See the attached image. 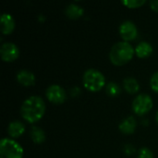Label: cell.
I'll return each instance as SVG.
<instances>
[{"label": "cell", "mask_w": 158, "mask_h": 158, "mask_svg": "<svg viewBox=\"0 0 158 158\" xmlns=\"http://www.w3.org/2000/svg\"><path fill=\"white\" fill-rule=\"evenodd\" d=\"M152 107H153L152 98L148 94H144L138 95L132 103L133 111L139 116L145 115L152 109Z\"/></svg>", "instance_id": "5"}, {"label": "cell", "mask_w": 158, "mask_h": 158, "mask_svg": "<svg viewBox=\"0 0 158 158\" xmlns=\"http://www.w3.org/2000/svg\"><path fill=\"white\" fill-rule=\"evenodd\" d=\"M138 158H154V154L148 148L143 147L140 149L139 154H138Z\"/></svg>", "instance_id": "19"}, {"label": "cell", "mask_w": 158, "mask_h": 158, "mask_svg": "<svg viewBox=\"0 0 158 158\" xmlns=\"http://www.w3.org/2000/svg\"><path fill=\"white\" fill-rule=\"evenodd\" d=\"M134 52L135 50L131 44L127 42H118L112 46L109 53V58L114 65L122 66L133 57Z\"/></svg>", "instance_id": "2"}, {"label": "cell", "mask_w": 158, "mask_h": 158, "mask_svg": "<svg viewBox=\"0 0 158 158\" xmlns=\"http://www.w3.org/2000/svg\"><path fill=\"white\" fill-rule=\"evenodd\" d=\"M0 55L3 61L12 62L19 57V51L18 46L13 43H5L0 47Z\"/></svg>", "instance_id": "7"}, {"label": "cell", "mask_w": 158, "mask_h": 158, "mask_svg": "<svg viewBox=\"0 0 158 158\" xmlns=\"http://www.w3.org/2000/svg\"><path fill=\"white\" fill-rule=\"evenodd\" d=\"M150 6L152 7L153 10L155 11H157L158 12V0H153V1H150Z\"/></svg>", "instance_id": "22"}, {"label": "cell", "mask_w": 158, "mask_h": 158, "mask_svg": "<svg viewBox=\"0 0 158 158\" xmlns=\"http://www.w3.org/2000/svg\"><path fill=\"white\" fill-rule=\"evenodd\" d=\"M23 149L15 141L4 138L0 143V158H22Z\"/></svg>", "instance_id": "4"}, {"label": "cell", "mask_w": 158, "mask_h": 158, "mask_svg": "<svg viewBox=\"0 0 158 158\" xmlns=\"http://www.w3.org/2000/svg\"><path fill=\"white\" fill-rule=\"evenodd\" d=\"M135 53L136 55L141 57L144 58L149 56L153 53V47L149 43L146 42H141L135 48Z\"/></svg>", "instance_id": "13"}, {"label": "cell", "mask_w": 158, "mask_h": 158, "mask_svg": "<svg viewBox=\"0 0 158 158\" xmlns=\"http://www.w3.org/2000/svg\"><path fill=\"white\" fill-rule=\"evenodd\" d=\"M150 85H151V88L153 89V91L158 93V71L155 72L152 75L151 80H150Z\"/></svg>", "instance_id": "20"}, {"label": "cell", "mask_w": 158, "mask_h": 158, "mask_svg": "<svg viewBox=\"0 0 158 158\" xmlns=\"http://www.w3.org/2000/svg\"><path fill=\"white\" fill-rule=\"evenodd\" d=\"M145 2V0H123L122 4L130 8H136L144 5Z\"/></svg>", "instance_id": "18"}, {"label": "cell", "mask_w": 158, "mask_h": 158, "mask_svg": "<svg viewBox=\"0 0 158 158\" xmlns=\"http://www.w3.org/2000/svg\"><path fill=\"white\" fill-rule=\"evenodd\" d=\"M1 32L4 34H9L13 31L15 28V20L9 14H3L0 18Z\"/></svg>", "instance_id": "9"}, {"label": "cell", "mask_w": 158, "mask_h": 158, "mask_svg": "<svg viewBox=\"0 0 158 158\" xmlns=\"http://www.w3.org/2000/svg\"><path fill=\"white\" fill-rule=\"evenodd\" d=\"M31 137L35 143H42L45 140L44 131L37 127H32L31 131Z\"/></svg>", "instance_id": "16"}, {"label": "cell", "mask_w": 158, "mask_h": 158, "mask_svg": "<svg viewBox=\"0 0 158 158\" xmlns=\"http://www.w3.org/2000/svg\"><path fill=\"white\" fill-rule=\"evenodd\" d=\"M45 112V104L39 96H31L26 99L20 108L22 118L30 122L34 123L40 120Z\"/></svg>", "instance_id": "1"}, {"label": "cell", "mask_w": 158, "mask_h": 158, "mask_svg": "<svg viewBox=\"0 0 158 158\" xmlns=\"http://www.w3.org/2000/svg\"><path fill=\"white\" fill-rule=\"evenodd\" d=\"M18 81L24 86H31L35 83V77L32 72L29 70H20L17 74Z\"/></svg>", "instance_id": "10"}, {"label": "cell", "mask_w": 158, "mask_h": 158, "mask_svg": "<svg viewBox=\"0 0 158 158\" xmlns=\"http://www.w3.org/2000/svg\"><path fill=\"white\" fill-rule=\"evenodd\" d=\"M83 85L91 92L100 91L106 82L105 76L97 69H87L83 74Z\"/></svg>", "instance_id": "3"}, {"label": "cell", "mask_w": 158, "mask_h": 158, "mask_svg": "<svg viewBox=\"0 0 158 158\" xmlns=\"http://www.w3.org/2000/svg\"><path fill=\"white\" fill-rule=\"evenodd\" d=\"M125 152L128 156H131L132 153H134V147H132L131 145H126L125 146Z\"/></svg>", "instance_id": "21"}, {"label": "cell", "mask_w": 158, "mask_h": 158, "mask_svg": "<svg viewBox=\"0 0 158 158\" xmlns=\"http://www.w3.org/2000/svg\"><path fill=\"white\" fill-rule=\"evenodd\" d=\"M46 97L47 99L54 103V104H62L65 100H66V92L65 90L56 84L54 85H50L47 89H46Z\"/></svg>", "instance_id": "6"}, {"label": "cell", "mask_w": 158, "mask_h": 158, "mask_svg": "<svg viewBox=\"0 0 158 158\" xmlns=\"http://www.w3.org/2000/svg\"><path fill=\"white\" fill-rule=\"evenodd\" d=\"M119 34L125 40V42H127L135 39L138 34V31L133 22L126 20L119 26Z\"/></svg>", "instance_id": "8"}, {"label": "cell", "mask_w": 158, "mask_h": 158, "mask_svg": "<svg viewBox=\"0 0 158 158\" xmlns=\"http://www.w3.org/2000/svg\"><path fill=\"white\" fill-rule=\"evenodd\" d=\"M156 121H157V123H158V112H157V114H156Z\"/></svg>", "instance_id": "23"}, {"label": "cell", "mask_w": 158, "mask_h": 158, "mask_svg": "<svg viewBox=\"0 0 158 158\" xmlns=\"http://www.w3.org/2000/svg\"><path fill=\"white\" fill-rule=\"evenodd\" d=\"M137 126L136 120L132 117H129L128 118H125L118 126L120 131L124 134H131L134 132Z\"/></svg>", "instance_id": "11"}, {"label": "cell", "mask_w": 158, "mask_h": 158, "mask_svg": "<svg viewBox=\"0 0 158 158\" xmlns=\"http://www.w3.org/2000/svg\"><path fill=\"white\" fill-rule=\"evenodd\" d=\"M25 131V127L20 121H12L7 128V132L12 138H18L21 136Z\"/></svg>", "instance_id": "12"}, {"label": "cell", "mask_w": 158, "mask_h": 158, "mask_svg": "<svg viewBox=\"0 0 158 158\" xmlns=\"http://www.w3.org/2000/svg\"><path fill=\"white\" fill-rule=\"evenodd\" d=\"M83 14V8L78 5L70 4L66 8V15L70 19H78Z\"/></svg>", "instance_id": "14"}, {"label": "cell", "mask_w": 158, "mask_h": 158, "mask_svg": "<svg viewBox=\"0 0 158 158\" xmlns=\"http://www.w3.org/2000/svg\"><path fill=\"white\" fill-rule=\"evenodd\" d=\"M106 93L111 97H116L120 94V88L119 86L115 82H109L106 85Z\"/></svg>", "instance_id": "17"}, {"label": "cell", "mask_w": 158, "mask_h": 158, "mask_svg": "<svg viewBox=\"0 0 158 158\" xmlns=\"http://www.w3.org/2000/svg\"><path fill=\"white\" fill-rule=\"evenodd\" d=\"M124 88L129 94H136L140 89V84L136 79L130 77L124 80Z\"/></svg>", "instance_id": "15"}]
</instances>
